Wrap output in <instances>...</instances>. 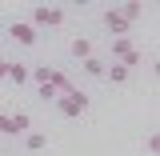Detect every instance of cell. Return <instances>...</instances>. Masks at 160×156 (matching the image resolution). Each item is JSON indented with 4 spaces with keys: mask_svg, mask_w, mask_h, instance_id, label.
<instances>
[{
    "mask_svg": "<svg viewBox=\"0 0 160 156\" xmlns=\"http://www.w3.org/2000/svg\"><path fill=\"white\" fill-rule=\"evenodd\" d=\"M20 144H24V152H44L48 148V132L44 128H32L28 136H20Z\"/></svg>",
    "mask_w": 160,
    "mask_h": 156,
    "instance_id": "8992f818",
    "label": "cell"
},
{
    "mask_svg": "<svg viewBox=\"0 0 160 156\" xmlns=\"http://www.w3.org/2000/svg\"><path fill=\"white\" fill-rule=\"evenodd\" d=\"M8 116H12V132H16V140L32 132V112H28V108H20V112H8Z\"/></svg>",
    "mask_w": 160,
    "mask_h": 156,
    "instance_id": "9c48e42d",
    "label": "cell"
},
{
    "mask_svg": "<svg viewBox=\"0 0 160 156\" xmlns=\"http://www.w3.org/2000/svg\"><path fill=\"white\" fill-rule=\"evenodd\" d=\"M136 48V40L132 36H120V40H108V60H124L128 52Z\"/></svg>",
    "mask_w": 160,
    "mask_h": 156,
    "instance_id": "ba28073f",
    "label": "cell"
},
{
    "mask_svg": "<svg viewBox=\"0 0 160 156\" xmlns=\"http://www.w3.org/2000/svg\"><path fill=\"white\" fill-rule=\"evenodd\" d=\"M0 140H16V132H12V116H8V112H0Z\"/></svg>",
    "mask_w": 160,
    "mask_h": 156,
    "instance_id": "4fadbf2b",
    "label": "cell"
},
{
    "mask_svg": "<svg viewBox=\"0 0 160 156\" xmlns=\"http://www.w3.org/2000/svg\"><path fill=\"white\" fill-rule=\"evenodd\" d=\"M68 56L76 60V64L88 60V56H96V40H92V36H72V40H68Z\"/></svg>",
    "mask_w": 160,
    "mask_h": 156,
    "instance_id": "277c9868",
    "label": "cell"
},
{
    "mask_svg": "<svg viewBox=\"0 0 160 156\" xmlns=\"http://www.w3.org/2000/svg\"><path fill=\"white\" fill-rule=\"evenodd\" d=\"M144 152H148V156L160 152V132H156V128H152V132H148V140H144Z\"/></svg>",
    "mask_w": 160,
    "mask_h": 156,
    "instance_id": "5bb4252c",
    "label": "cell"
},
{
    "mask_svg": "<svg viewBox=\"0 0 160 156\" xmlns=\"http://www.w3.org/2000/svg\"><path fill=\"white\" fill-rule=\"evenodd\" d=\"M104 80H108V84H128V80H132V72H128L124 64H116V60H108V68H104Z\"/></svg>",
    "mask_w": 160,
    "mask_h": 156,
    "instance_id": "30bf717a",
    "label": "cell"
},
{
    "mask_svg": "<svg viewBox=\"0 0 160 156\" xmlns=\"http://www.w3.org/2000/svg\"><path fill=\"white\" fill-rule=\"evenodd\" d=\"M104 68H108V60L104 56H88V60H80V72L88 80H104Z\"/></svg>",
    "mask_w": 160,
    "mask_h": 156,
    "instance_id": "52a82bcc",
    "label": "cell"
},
{
    "mask_svg": "<svg viewBox=\"0 0 160 156\" xmlns=\"http://www.w3.org/2000/svg\"><path fill=\"white\" fill-rule=\"evenodd\" d=\"M100 24H104V32H108V40H120V36H128V32L136 28L132 20H124L120 12H112V8H108V12L100 16Z\"/></svg>",
    "mask_w": 160,
    "mask_h": 156,
    "instance_id": "3957f363",
    "label": "cell"
},
{
    "mask_svg": "<svg viewBox=\"0 0 160 156\" xmlns=\"http://www.w3.org/2000/svg\"><path fill=\"white\" fill-rule=\"evenodd\" d=\"M4 76L12 80L16 88H24V84H28V64H24V60H8V64H4Z\"/></svg>",
    "mask_w": 160,
    "mask_h": 156,
    "instance_id": "5b68a950",
    "label": "cell"
},
{
    "mask_svg": "<svg viewBox=\"0 0 160 156\" xmlns=\"http://www.w3.org/2000/svg\"><path fill=\"white\" fill-rule=\"evenodd\" d=\"M36 100H40V104H56V100H60V92L52 88V84H40V88H36Z\"/></svg>",
    "mask_w": 160,
    "mask_h": 156,
    "instance_id": "7c38bea8",
    "label": "cell"
},
{
    "mask_svg": "<svg viewBox=\"0 0 160 156\" xmlns=\"http://www.w3.org/2000/svg\"><path fill=\"white\" fill-rule=\"evenodd\" d=\"M4 64H8V60H4V56H0V76H4Z\"/></svg>",
    "mask_w": 160,
    "mask_h": 156,
    "instance_id": "9a60e30c",
    "label": "cell"
},
{
    "mask_svg": "<svg viewBox=\"0 0 160 156\" xmlns=\"http://www.w3.org/2000/svg\"><path fill=\"white\" fill-rule=\"evenodd\" d=\"M4 32H8L12 40H16L20 48H36V44H40V32L32 28V24H28V20H12V24H8Z\"/></svg>",
    "mask_w": 160,
    "mask_h": 156,
    "instance_id": "7a4b0ae2",
    "label": "cell"
},
{
    "mask_svg": "<svg viewBox=\"0 0 160 156\" xmlns=\"http://www.w3.org/2000/svg\"><path fill=\"white\" fill-rule=\"evenodd\" d=\"M28 80H32V84H48V80H52V64H32V68H28Z\"/></svg>",
    "mask_w": 160,
    "mask_h": 156,
    "instance_id": "8fae6325",
    "label": "cell"
},
{
    "mask_svg": "<svg viewBox=\"0 0 160 156\" xmlns=\"http://www.w3.org/2000/svg\"><path fill=\"white\" fill-rule=\"evenodd\" d=\"M0 156H4V140H0Z\"/></svg>",
    "mask_w": 160,
    "mask_h": 156,
    "instance_id": "2e32d148",
    "label": "cell"
},
{
    "mask_svg": "<svg viewBox=\"0 0 160 156\" xmlns=\"http://www.w3.org/2000/svg\"><path fill=\"white\" fill-rule=\"evenodd\" d=\"M64 20H68V12L64 8H48V4H36L32 12H28V24L36 28V32H56V28H64Z\"/></svg>",
    "mask_w": 160,
    "mask_h": 156,
    "instance_id": "6da1fadb",
    "label": "cell"
}]
</instances>
